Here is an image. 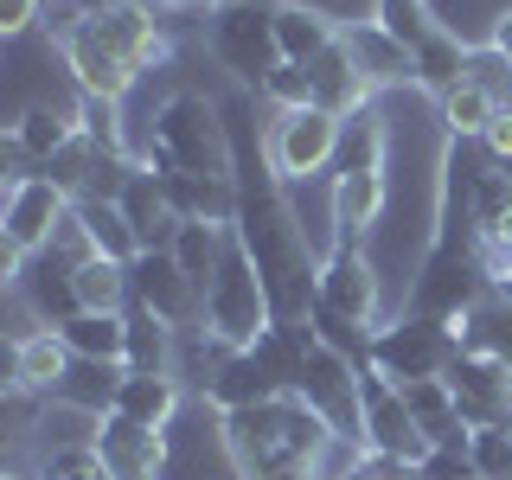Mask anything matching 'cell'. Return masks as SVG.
I'll list each match as a JSON object with an SVG mask.
<instances>
[{
    "label": "cell",
    "mask_w": 512,
    "mask_h": 480,
    "mask_svg": "<svg viewBox=\"0 0 512 480\" xmlns=\"http://www.w3.org/2000/svg\"><path fill=\"white\" fill-rule=\"evenodd\" d=\"M7 480H26V474H7Z\"/></svg>",
    "instance_id": "51"
},
{
    "label": "cell",
    "mask_w": 512,
    "mask_h": 480,
    "mask_svg": "<svg viewBox=\"0 0 512 480\" xmlns=\"http://www.w3.org/2000/svg\"><path fill=\"white\" fill-rule=\"evenodd\" d=\"M77 295H84L90 314H128V301H135L128 263H116V256H90V263H77Z\"/></svg>",
    "instance_id": "31"
},
{
    "label": "cell",
    "mask_w": 512,
    "mask_h": 480,
    "mask_svg": "<svg viewBox=\"0 0 512 480\" xmlns=\"http://www.w3.org/2000/svg\"><path fill=\"white\" fill-rule=\"evenodd\" d=\"M384 205H391V173H333V192H327L333 237H372Z\"/></svg>",
    "instance_id": "19"
},
{
    "label": "cell",
    "mask_w": 512,
    "mask_h": 480,
    "mask_svg": "<svg viewBox=\"0 0 512 480\" xmlns=\"http://www.w3.org/2000/svg\"><path fill=\"white\" fill-rule=\"evenodd\" d=\"M468 84L474 90H487L500 109H512V58L500 52V45H468Z\"/></svg>",
    "instance_id": "39"
},
{
    "label": "cell",
    "mask_w": 512,
    "mask_h": 480,
    "mask_svg": "<svg viewBox=\"0 0 512 480\" xmlns=\"http://www.w3.org/2000/svg\"><path fill=\"white\" fill-rule=\"evenodd\" d=\"M308 77H314V109H327V116H340V122H352L359 109H372V96H378V84L359 71V58H352L346 32H340V45H327V52L308 64Z\"/></svg>",
    "instance_id": "17"
},
{
    "label": "cell",
    "mask_w": 512,
    "mask_h": 480,
    "mask_svg": "<svg viewBox=\"0 0 512 480\" xmlns=\"http://www.w3.org/2000/svg\"><path fill=\"white\" fill-rule=\"evenodd\" d=\"M122 378L128 365H103V359H71L64 384L52 391V404H71V410H90V416H109L122 397Z\"/></svg>",
    "instance_id": "25"
},
{
    "label": "cell",
    "mask_w": 512,
    "mask_h": 480,
    "mask_svg": "<svg viewBox=\"0 0 512 480\" xmlns=\"http://www.w3.org/2000/svg\"><path fill=\"white\" fill-rule=\"evenodd\" d=\"M314 308H333L359 327H384V276L365 250V237H333L320 250V301Z\"/></svg>",
    "instance_id": "10"
},
{
    "label": "cell",
    "mask_w": 512,
    "mask_h": 480,
    "mask_svg": "<svg viewBox=\"0 0 512 480\" xmlns=\"http://www.w3.org/2000/svg\"><path fill=\"white\" fill-rule=\"evenodd\" d=\"M461 84H468V39L448 32V26H436L423 45H416V90H429L442 103V96L461 90Z\"/></svg>",
    "instance_id": "26"
},
{
    "label": "cell",
    "mask_w": 512,
    "mask_h": 480,
    "mask_svg": "<svg viewBox=\"0 0 512 480\" xmlns=\"http://www.w3.org/2000/svg\"><path fill=\"white\" fill-rule=\"evenodd\" d=\"M77 135V109H52V103H32L7 122V160H13V180L39 173L64 141Z\"/></svg>",
    "instance_id": "16"
},
{
    "label": "cell",
    "mask_w": 512,
    "mask_h": 480,
    "mask_svg": "<svg viewBox=\"0 0 512 480\" xmlns=\"http://www.w3.org/2000/svg\"><path fill=\"white\" fill-rule=\"evenodd\" d=\"M122 218H128V231H135V244L141 250H173V237H180V218H173V205H167V192H160V180L148 167L128 180L122 192Z\"/></svg>",
    "instance_id": "22"
},
{
    "label": "cell",
    "mask_w": 512,
    "mask_h": 480,
    "mask_svg": "<svg viewBox=\"0 0 512 480\" xmlns=\"http://www.w3.org/2000/svg\"><path fill=\"white\" fill-rule=\"evenodd\" d=\"M77 224L90 231L96 256H116V263H135V256H141V244H135V231H128V218H122L116 199H77Z\"/></svg>",
    "instance_id": "32"
},
{
    "label": "cell",
    "mask_w": 512,
    "mask_h": 480,
    "mask_svg": "<svg viewBox=\"0 0 512 480\" xmlns=\"http://www.w3.org/2000/svg\"><path fill=\"white\" fill-rule=\"evenodd\" d=\"M346 45H352L359 71L372 77L378 90H391V84H416V58L391 39V32H378L372 20H346Z\"/></svg>",
    "instance_id": "24"
},
{
    "label": "cell",
    "mask_w": 512,
    "mask_h": 480,
    "mask_svg": "<svg viewBox=\"0 0 512 480\" xmlns=\"http://www.w3.org/2000/svg\"><path fill=\"white\" fill-rule=\"evenodd\" d=\"M493 45H500V52L512 58V7H500V13H493Z\"/></svg>",
    "instance_id": "46"
},
{
    "label": "cell",
    "mask_w": 512,
    "mask_h": 480,
    "mask_svg": "<svg viewBox=\"0 0 512 480\" xmlns=\"http://www.w3.org/2000/svg\"><path fill=\"white\" fill-rule=\"evenodd\" d=\"M128 282H135L141 308L160 314L180 340H186V333H205V288L173 263V250H141L135 263H128Z\"/></svg>",
    "instance_id": "12"
},
{
    "label": "cell",
    "mask_w": 512,
    "mask_h": 480,
    "mask_svg": "<svg viewBox=\"0 0 512 480\" xmlns=\"http://www.w3.org/2000/svg\"><path fill=\"white\" fill-rule=\"evenodd\" d=\"M423 480H480V468H474V455H455V448H429Z\"/></svg>",
    "instance_id": "42"
},
{
    "label": "cell",
    "mask_w": 512,
    "mask_h": 480,
    "mask_svg": "<svg viewBox=\"0 0 512 480\" xmlns=\"http://www.w3.org/2000/svg\"><path fill=\"white\" fill-rule=\"evenodd\" d=\"M64 372H71V346H64L52 327L13 340V378L7 384H20V391H32V397H52L64 384Z\"/></svg>",
    "instance_id": "23"
},
{
    "label": "cell",
    "mask_w": 512,
    "mask_h": 480,
    "mask_svg": "<svg viewBox=\"0 0 512 480\" xmlns=\"http://www.w3.org/2000/svg\"><path fill=\"white\" fill-rule=\"evenodd\" d=\"M128 372H173L180 378V333L141 301H128Z\"/></svg>",
    "instance_id": "27"
},
{
    "label": "cell",
    "mask_w": 512,
    "mask_h": 480,
    "mask_svg": "<svg viewBox=\"0 0 512 480\" xmlns=\"http://www.w3.org/2000/svg\"><path fill=\"white\" fill-rule=\"evenodd\" d=\"M13 295H20L26 308H32V320H39V327H52V333L64 327V320L84 314V295H77V263L58 244L39 250V256H26V276H20Z\"/></svg>",
    "instance_id": "15"
},
{
    "label": "cell",
    "mask_w": 512,
    "mask_h": 480,
    "mask_svg": "<svg viewBox=\"0 0 512 480\" xmlns=\"http://www.w3.org/2000/svg\"><path fill=\"white\" fill-rule=\"evenodd\" d=\"M218 7H250V0H212V13H218Z\"/></svg>",
    "instance_id": "48"
},
{
    "label": "cell",
    "mask_w": 512,
    "mask_h": 480,
    "mask_svg": "<svg viewBox=\"0 0 512 480\" xmlns=\"http://www.w3.org/2000/svg\"><path fill=\"white\" fill-rule=\"evenodd\" d=\"M141 167H180L192 180H237L224 103L212 90H173L154 109V135L141 141Z\"/></svg>",
    "instance_id": "3"
},
{
    "label": "cell",
    "mask_w": 512,
    "mask_h": 480,
    "mask_svg": "<svg viewBox=\"0 0 512 480\" xmlns=\"http://www.w3.org/2000/svg\"><path fill=\"white\" fill-rule=\"evenodd\" d=\"M436 116H442V135H461V141H480L487 135V122L500 116V103H493L487 90H474V84H461V90H448L442 103H436Z\"/></svg>",
    "instance_id": "36"
},
{
    "label": "cell",
    "mask_w": 512,
    "mask_h": 480,
    "mask_svg": "<svg viewBox=\"0 0 512 480\" xmlns=\"http://www.w3.org/2000/svg\"><path fill=\"white\" fill-rule=\"evenodd\" d=\"M340 480H359V468H352V474H340Z\"/></svg>",
    "instance_id": "50"
},
{
    "label": "cell",
    "mask_w": 512,
    "mask_h": 480,
    "mask_svg": "<svg viewBox=\"0 0 512 480\" xmlns=\"http://www.w3.org/2000/svg\"><path fill=\"white\" fill-rule=\"evenodd\" d=\"M224 436H231V455H237V468H244V480L320 474L327 455H333V442H340L333 423L301 391L269 397V404H250V410H224Z\"/></svg>",
    "instance_id": "2"
},
{
    "label": "cell",
    "mask_w": 512,
    "mask_h": 480,
    "mask_svg": "<svg viewBox=\"0 0 512 480\" xmlns=\"http://www.w3.org/2000/svg\"><path fill=\"white\" fill-rule=\"evenodd\" d=\"M340 116H327V109H269L263 122V154L269 167L282 173V186H301L314 180V173H327L333 160H340Z\"/></svg>",
    "instance_id": "9"
},
{
    "label": "cell",
    "mask_w": 512,
    "mask_h": 480,
    "mask_svg": "<svg viewBox=\"0 0 512 480\" xmlns=\"http://www.w3.org/2000/svg\"><path fill=\"white\" fill-rule=\"evenodd\" d=\"M442 378H448V391H455L461 416H468V429H506L512 423V365L506 359L461 346V359L448 365Z\"/></svg>",
    "instance_id": "14"
},
{
    "label": "cell",
    "mask_w": 512,
    "mask_h": 480,
    "mask_svg": "<svg viewBox=\"0 0 512 480\" xmlns=\"http://www.w3.org/2000/svg\"><path fill=\"white\" fill-rule=\"evenodd\" d=\"M340 20L314 0H276V45H282V64H314L327 45H340Z\"/></svg>",
    "instance_id": "21"
},
{
    "label": "cell",
    "mask_w": 512,
    "mask_h": 480,
    "mask_svg": "<svg viewBox=\"0 0 512 480\" xmlns=\"http://www.w3.org/2000/svg\"><path fill=\"white\" fill-rule=\"evenodd\" d=\"M154 13H192V7H212V0H148Z\"/></svg>",
    "instance_id": "47"
},
{
    "label": "cell",
    "mask_w": 512,
    "mask_h": 480,
    "mask_svg": "<svg viewBox=\"0 0 512 480\" xmlns=\"http://www.w3.org/2000/svg\"><path fill=\"white\" fill-rule=\"evenodd\" d=\"M404 397H410V416L429 436V448H455V455L474 448V429H468V416H461L455 391H448V378H416V384H404Z\"/></svg>",
    "instance_id": "20"
},
{
    "label": "cell",
    "mask_w": 512,
    "mask_h": 480,
    "mask_svg": "<svg viewBox=\"0 0 512 480\" xmlns=\"http://www.w3.org/2000/svg\"><path fill=\"white\" fill-rule=\"evenodd\" d=\"M276 327V308H269V288L263 276H256V263H250V250L237 244V231H231V244H224V263H218V276L205 282V333L224 346V352H244L256 346L263 333Z\"/></svg>",
    "instance_id": "4"
},
{
    "label": "cell",
    "mask_w": 512,
    "mask_h": 480,
    "mask_svg": "<svg viewBox=\"0 0 512 480\" xmlns=\"http://www.w3.org/2000/svg\"><path fill=\"white\" fill-rule=\"evenodd\" d=\"M480 154H487L493 167H512V109H500V116L487 122V135H480Z\"/></svg>",
    "instance_id": "44"
},
{
    "label": "cell",
    "mask_w": 512,
    "mask_h": 480,
    "mask_svg": "<svg viewBox=\"0 0 512 480\" xmlns=\"http://www.w3.org/2000/svg\"><path fill=\"white\" fill-rule=\"evenodd\" d=\"M359 480H423V468H416V461L372 455V448H365V455H359Z\"/></svg>",
    "instance_id": "43"
},
{
    "label": "cell",
    "mask_w": 512,
    "mask_h": 480,
    "mask_svg": "<svg viewBox=\"0 0 512 480\" xmlns=\"http://www.w3.org/2000/svg\"><path fill=\"white\" fill-rule=\"evenodd\" d=\"M474 468L480 480H512V423L506 429H474Z\"/></svg>",
    "instance_id": "41"
},
{
    "label": "cell",
    "mask_w": 512,
    "mask_h": 480,
    "mask_svg": "<svg viewBox=\"0 0 512 480\" xmlns=\"http://www.w3.org/2000/svg\"><path fill=\"white\" fill-rule=\"evenodd\" d=\"M461 333H468L474 352H493V359L512 365V295H487L480 308H468Z\"/></svg>",
    "instance_id": "35"
},
{
    "label": "cell",
    "mask_w": 512,
    "mask_h": 480,
    "mask_svg": "<svg viewBox=\"0 0 512 480\" xmlns=\"http://www.w3.org/2000/svg\"><path fill=\"white\" fill-rule=\"evenodd\" d=\"M359 404H365V448L423 468V461H429V436L416 429L404 384H391L384 372H359Z\"/></svg>",
    "instance_id": "13"
},
{
    "label": "cell",
    "mask_w": 512,
    "mask_h": 480,
    "mask_svg": "<svg viewBox=\"0 0 512 480\" xmlns=\"http://www.w3.org/2000/svg\"><path fill=\"white\" fill-rule=\"evenodd\" d=\"M468 212H474V237L480 244H512V180L480 154L474 192H468Z\"/></svg>",
    "instance_id": "28"
},
{
    "label": "cell",
    "mask_w": 512,
    "mask_h": 480,
    "mask_svg": "<svg viewBox=\"0 0 512 480\" xmlns=\"http://www.w3.org/2000/svg\"><path fill=\"white\" fill-rule=\"evenodd\" d=\"M224 244H231V224H180V237H173V263L205 288L218 276V263H224Z\"/></svg>",
    "instance_id": "33"
},
{
    "label": "cell",
    "mask_w": 512,
    "mask_h": 480,
    "mask_svg": "<svg viewBox=\"0 0 512 480\" xmlns=\"http://www.w3.org/2000/svg\"><path fill=\"white\" fill-rule=\"evenodd\" d=\"M212 58L218 71H231L237 90H263L269 71L282 64V45H276V7L269 0H250V7H218L212 13Z\"/></svg>",
    "instance_id": "8"
},
{
    "label": "cell",
    "mask_w": 512,
    "mask_h": 480,
    "mask_svg": "<svg viewBox=\"0 0 512 480\" xmlns=\"http://www.w3.org/2000/svg\"><path fill=\"white\" fill-rule=\"evenodd\" d=\"M372 26H378V32H391V39L416 58V45H423L442 20L429 13V0H372Z\"/></svg>",
    "instance_id": "37"
},
{
    "label": "cell",
    "mask_w": 512,
    "mask_h": 480,
    "mask_svg": "<svg viewBox=\"0 0 512 480\" xmlns=\"http://www.w3.org/2000/svg\"><path fill=\"white\" fill-rule=\"evenodd\" d=\"M276 480H314V474H276Z\"/></svg>",
    "instance_id": "49"
},
{
    "label": "cell",
    "mask_w": 512,
    "mask_h": 480,
    "mask_svg": "<svg viewBox=\"0 0 512 480\" xmlns=\"http://www.w3.org/2000/svg\"><path fill=\"white\" fill-rule=\"evenodd\" d=\"M308 327H314L333 352H340V359H352L359 372H372V333H378V327H359V320H346V314H333V308H314Z\"/></svg>",
    "instance_id": "38"
},
{
    "label": "cell",
    "mask_w": 512,
    "mask_h": 480,
    "mask_svg": "<svg viewBox=\"0 0 512 480\" xmlns=\"http://www.w3.org/2000/svg\"><path fill=\"white\" fill-rule=\"evenodd\" d=\"M186 397H192V384L173 378V372H128L122 378V397H116V410H109V416H122V423L154 429V436H160V429L186 410Z\"/></svg>",
    "instance_id": "18"
},
{
    "label": "cell",
    "mask_w": 512,
    "mask_h": 480,
    "mask_svg": "<svg viewBox=\"0 0 512 480\" xmlns=\"http://www.w3.org/2000/svg\"><path fill=\"white\" fill-rule=\"evenodd\" d=\"M256 103H263V109H308L314 103L308 64H276V71H269V84L256 90Z\"/></svg>",
    "instance_id": "40"
},
{
    "label": "cell",
    "mask_w": 512,
    "mask_h": 480,
    "mask_svg": "<svg viewBox=\"0 0 512 480\" xmlns=\"http://www.w3.org/2000/svg\"><path fill=\"white\" fill-rule=\"evenodd\" d=\"M468 333L461 320H429V314H397L372 333V372L391 384H416V378H442L461 359Z\"/></svg>",
    "instance_id": "6"
},
{
    "label": "cell",
    "mask_w": 512,
    "mask_h": 480,
    "mask_svg": "<svg viewBox=\"0 0 512 480\" xmlns=\"http://www.w3.org/2000/svg\"><path fill=\"white\" fill-rule=\"evenodd\" d=\"M384 154H391V128H384L378 109H359L340 128V160L333 173H384Z\"/></svg>",
    "instance_id": "30"
},
{
    "label": "cell",
    "mask_w": 512,
    "mask_h": 480,
    "mask_svg": "<svg viewBox=\"0 0 512 480\" xmlns=\"http://www.w3.org/2000/svg\"><path fill=\"white\" fill-rule=\"evenodd\" d=\"M301 327H269L256 346L231 352L218 365V378L205 384V397L218 410H250V404H269V397H288L295 391V365H301Z\"/></svg>",
    "instance_id": "5"
},
{
    "label": "cell",
    "mask_w": 512,
    "mask_h": 480,
    "mask_svg": "<svg viewBox=\"0 0 512 480\" xmlns=\"http://www.w3.org/2000/svg\"><path fill=\"white\" fill-rule=\"evenodd\" d=\"M58 52L64 71L77 77V96L128 103V90L173 58V26L148 0H128L116 13H71V26L58 32Z\"/></svg>",
    "instance_id": "1"
},
{
    "label": "cell",
    "mask_w": 512,
    "mask_h": 480,
    "mask_svg": "<svg viewBox=\"0 0 512 480\" xmlns=\"http://www.w3.org/2000/svg\"><path fill=\"white\" fill-rule=\"evenodd\" d=\"M58 340L71 346V359H103V365H128V314H77L58 327Z\"/></svg>",
    "instance_id": "29"
},
{
    "label": "cell",
    "mask_w": 512,
    "mask_h": 480,
    "mask_svg": "<svg viewBox=\"0 0 512 480\" xmlns=\"http://www.w3.org/2000/svg\"><path fill=\"white\" fill-rule=\"evenodd\" d=\"M96 167H103V148H96L90 135H71V141H64V148H58L52 160H45L39 173H45V180H52L58 192H71V205H77V199H90Z\"/></svg>",
    "instance_id": "34"
},
{
    "label": "cell",
    "mask_w": 512,
    "mask_h": 480,
    "mask_svg": "<svg viewBox=\"0 0 512 480\" xmlns=\"http://www.w3.org/2000/svg\"><path fill=\"white\" fill-rule=\"evenodd\" d=\"M295 391L333 423L340 442L365 448V404H359V365L340 359L314 327H301V365H295Z\"/></svg>",
    "instance_id": "7"
},
{
    "label": "cell",
    "mask_w": 512,
    "mask_h": 480,
    "mask_svg": "<svg viewBox=\"0 0 512 480\" xmlns=\"http://www.w3.org/2000/svg\"><path fill=\"white\" fill-rule=\"evenodd\" d=\"M64 218H71V192H58L45 173H26V180H7V205H0V244L39 256L58 244Z\"/></svg>",
    "instance_id": "11"
},
{
    "label": "cell",
    "mask_w": 512,
    "mask_h": 480,
    "mask_svg": "<svg viewBox=\"0 0 512 480\" xmlns=\"http://www.w3.org/2000/svg\"><path fill=\"white\" fill-rule=\"evenodd\" d=\"M39 7L45 0H0V32H7V39H26L32 20H39Z\"/></svg>",
    "instance_id": "45"
}]
</instances>
